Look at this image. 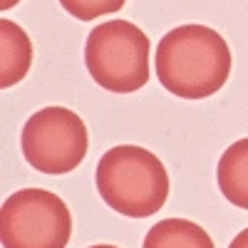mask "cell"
<instances>
[{
	"label": "cell",
	"mask_w": 248,
	"mask_h": 248,
	"mask_svg": "<svg viewBox=\"0 0 248 248\" xmlns=\"http://www.w3.org/2000/svg\"><path fill=\"white\" fill-rule=\"evenodd\" d=\"M156 77L179 99H206L231 75V50L221 32L206 25H179L159 40Z\"/></svg>",
	"instance_id": "obj_1"
},
{
	"label": "cell",
	"mask_w": 248,
	"mask_h": 248,
	"mask_svg": "<svg viewBox=\"0 0 248 248\" xmlns=\"http://www.w3.org/2000/svg\"><path fill=\"white\" fill-rule=\"evenodd\" d=\"M72 216L67 203L45 189H20L3 201V248H67Z\"/></svg>",
	"instance_id": "obj_4"
},
{
	"label": "cell",
	"mask_w": 248,
	"mask_h": 248,
	"mask_svg": "<svg viewBox=\"0 0 248 248\" xmlns=\"http://www.w3.org/2000/svg\"><path fill=\"white\" fill-rule=\"evenodd\" d=\"M85 65L107 92H137L149 82V37L129 20L99 23L87 35Z\"/></svg>",
	"instance_id": "obj_3"
},
{
	"label": "cell",
	"mask_w": 248,
	"mask_h": 248,
	"mask_svg": "<svg viewBox=\"0 0 248 248\" xmlns=\"http://www.w3.org/2000/svg\"><path fill=\"white\" fill-rule=\"evenodd\" d=\"M229 248H248V229H243V231L229 243Z\"/></svg>",
	"instance_id": "obj_10"
},
{
	"label": "cell",
	"mask_w": 248,
	"mask_h": 248,
	"mask_svg": "<svg viewBox=\"0 0 248 248\" xmlns=\"http://www.w3.org/2000/svg\"><path fill=\"white\" fill-rule=\"evenodd\" d=\"M216 184L223 199L248 211V137L233 141L216 164Z\"/></svg>",
	"instance_id": "obj_7"
},
{
	"label": "cell",
	"mask_w": 248,
	"mask_h": 248,
	"mask_svg": "<svg viewBox=\"0 0 248 248\" xmlns=\"http://www.w3.org/2000/svg\"><path fill=\"white\" fill-rule=\"evenodd\" d=\"M32 65V43L13 20L0 17V87L8 90L25 79Z\"/></svg>",
	"instance_id": "obj_6"
},
{
	"label": "cell",
	"mask_w": 248,
	"mask_h": 248,
	"mask_svg": "<svg viewBox=\"0 0 248 248\" xmlns=\"http://www.w3.org/2000/svg\"><path fill=\"white\" fill-rule=\"evenodd\" d=\"M20 0H0V10H10L13 5H17Z\"/></svg>",
	"instance_id": "obj_11"
},
{
	"label": "cell",
	"mask_w": 248,
	"mask_h": 248,
	"mask_svg": "<svg viewBox=\"0 0 248 248\" xmlns=\"http://www.w3.org/2000/svg\"><path fill=\"white\" fill-rule=\"evenodd\" d=\"M90 248H119V246H109V243H99V246H90Z\"/></svg>",
	"instance_id": "obj_12"
},
{
	"label": "cell",
	"mask_w": 248,
	"mask_h": 248,
	"mask_svg": "<svg viewBox=\"0 0 248 248\" xmlns=\"http://www.w3.org/2000/svg\"><path fill=\"white\" fill-rule=\"evenodd\" d=\"M141 248H216L211 236L189 218H164L154 223Z\"/></svg>",
	"instance_id": "obj_8"
},
{
	"label": "cell",
	"mask_w": 248,
	"mask_h": 248,
	"mask_svg": "<svg viewBox=\"0 0 248 248\" xmlns=\"http://www.w3.org/2000/svg\"><path fill=\"white\" fill-rule=\"evenodd\" d=\"M20 149L32 169L50 176L67 174L87 156V127L82 117L67 107H43L25 122Z\"/></svg>",
	"instance_id": "obj_5"
},
{
	"label": "cell",
	"mask_w": 248,
	"mask_h": 248,
	"mask_svg": "<svg viewBox=\"0 0 248 248\" xmlns=\"http://www.w3.org/2000/svg\"><path fill=\"white\" fill-rule=\"evenodd\" d=\"M99 199L127 218H149L169 199V174L156 154L134 144H119L97 161Z\"/></svg>",
	"instance_id": "obj_2"
},
{
	"label": "cell",
	"mask_w": 248,
	"mask_h": 248,
	"mask_svg": "<svg viewBox=\"0 0 248 248\" xmlns=\"http://www.w3.org/2000/svg\"><path fill=\"white\" fill-rule=\"evenodd\" d=\"M124 3L127 0H60V5L77 20H97L102 15H112L122 10Z\"/></svg>",
	"instance_id": "obj_9"
}]
</instances>
